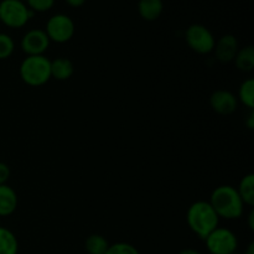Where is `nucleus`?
Segmentation results:
<instances>
[{"label":"nucleus","mask_w":254,"mask_h":254,"mask_svg":"<svg viewBox=\"0 0 254 254\" xmlns=\"http://www.w3.org/2000/svg\"><path fill=\"white\" fill-rule=\"evenodd\" d=\"M163 0H139L138 2L139 15L146 21H155L163 14Z\"/></svg>","instance_id":"f8f14e48"},{"label":"nucleus","mask_w":254,"mask_h":254,"mask_svg":"<svg viewBox=\"0 0 254 254\" xmlns=\"http://www.w3.org/2000/svg\"><path fill=\"white\" fill-rule=\"evenodd\" d=\"M246 124H247L248 129H251V130H252V129L254 128V113H253V111H251L250 116H248L247 121H246Z\"/></svg>","instance_id":"b1692460"},{"label":"nucleus","mask_w":254,"mask_h":254,"mask_svg":"<svg viewBox=\"0 0 254 254\" xmlns=\"http://www.w3.org/2000/svg\"><path fill=\"white\" fill-rule=\"evenodd\" d=\"M186 221L190 230L201 240H205L218 227L220 217L208 201H196L189 207Z\"/></svg>","instance_id":"f03ea898"},{"label":"nucleus","mask_w":254,"mask_h":254,"mask_svg":"<svg viewBox=\"0 0 254 254\" xmlns=\"http://www.w3.org/2000/svg\"><path fill=\"white\" fill-rule=\"evenodd\" d=\"M245 254H254V242H250V245L246 248Z\"/></svg>","instance_id":"bb28decb"},{"label":"nucleus","mask_w":254,"mask_h":254,"mask_svg":"<svg viewBox=\"0 0 254 254\" xmlns=\"http://www.w3.org/2000/svg\"><path fill=\"white\" fill-rule=\"evenodd\" d=\"M241 200L245 205L253 207L254 206V175L247 174L241 179L238 188L236 189Z\"/></svg>","instance_id":"2eb2a0df"},{"label":"nucleus","mask_w":254,"mask_h":254,"mask_svg":"<svg viewBox=\"0 0 254 254\" xmlns=\"http://www.w3.org/2000/svg\"><path fill=\"white\" fill-rule=\"evenodd\" d=\"M76 27L74 22L68 15L55 14L49 19L45 32L49 36L50 41L56 44H64L73 37Z\"/></svg>","instance_id":"0eeeda50"},{"label":"nucleus","mask_w":254,"mask_h":254,"mask_svg":"<svg viewBox=\"0 0 254 254\" xmlns=\"http://www.w3.org/2000/svg\"><path fill=\"white\" fill-rule=\"evenodd\" d=\"M185 41L193 52L200 55L211 54L216 44L212 32L201 24H192L186 29Z\"/></svg>","instance_id":"423d86ee"},{"label":"nucleus","mask_w":254,"mask_h":254,"mask_svg":"<svg viewBox=\"0 0 254 254\" xmlns=\"http://www.w3.org/2000/svg\"><path fill=\"white\" fill-rule=\"evenodd\" d=\"M233 61L241 72H252L254 68V47L252 45H248L240 49Z\"/></svg>","instance_id":"4468645a"},{"label":"nucleus","mask_w":254,"mask_h":254,"mask_svg":"<svg viewBox=\"0 0 254 254\" xmlns=\"http://www.w3.org/2000/svg\"><path fill=\"white\" fill-rule=\"evenodd\" d=\"M17 208V195L7 184L0 185V217L12 215Z\"/></svg>","instance_id":"9b49d317"},{"label":"nucleus","mask_w":254,"mask_h":254,"mask_svg":"<svg viewBox=\"0 0 254 254\" xmlns=\"http://www.w3.org/2000/svg\"><path fill=\"white\" fill-rule=\"evenodd\" d=\"M211 108L221 116H230L235 113L238 107V99L232 92L226 89L215 91L210 97Z\"/></svg>","instance_id":"1a4fd4ad"},{"label":"nucleus","mask_w":254,"mask_h":254,"mask_svg":"<svg viewBox=\"0 0 254 254\" xmlns=\"http://www.w3.org/2000/svg\"><path fill=\"white\" fill-rule=\"evenodd\" d=\"M238 102L245 104L247 108L253 111L254 108V79L248 78L242 82L238 89Z\"/></svg>","instance_id":"a211bd4d"},{"label":"nucleus","mask_w":254,"mask_h":254,"mask_svg":"<svg viewBox=\"0 0 254 254\" xmlns=\"http://www.w3.org/2000/svg\"><path fill=\"white\" fill-rule=\"evenodd\" d=\"M74 66L72 61L66 57H57L51 61V77L57 81H67L72 77Z\"/></svg>","instance_id":"ddd939ff"},{"label":"nucleus","mask_w":254,"mask_h":254,"mask_svg":"<svg viewBox=\"0 0 254 254\" xmlns=\"http://www.w3.org/2000/svg\"><path fill=\"white\" fill-rule=\"evenodd\" d=\"M19 242L14 233L5 227H0V254H17Z\"/></svg>","instance_id":"dca6fc26"},{"label":"nucleus","mask_w":254,"mask_h":254,"mask_svg":"<svg viewBox=\"0 0 254 254\" xmlns=\"http://www.w3.org/2000/svg\"><path fill=\"white\" fill-rule=\"evenodd\" d=\"M64 1H66L67 4L72 7H79V6H82V5H83L87 0H64Z\"/></svg>","instance_id":"5701e85b"},{"label":"nucleus","mask_w":254,"mask_h":254,"mask_svg":"<svg viewBox=\"0 0 254 254\" xmlns=\"http://www.w3.org/2000/svg\"><path fill=\"white\" fill-rule=\"evenodd\" d=\"M248 227L251 231L254 230V210H251L250 215H248Z\"/></svg>","instance_id":"393cba45"},{"label":"nucleus","mask_w":254,"mask_h":254,"mask_svg":"<svg viewBox=\"0 0 254 254\" xmlns=\"http://www.w3.org/2000/svg\"><path fill=\"white\" fill-rule=\"evenodd\" d=\"M20 77L27 86L40 87L51 79V60L45 55L26 56L20 64Z\"/></svg>","instance_id":"7ed1b4c3"},{"label":"nucleus","mask_w":254,"mask_h":254,"mask_svg":"<svg viewBox=\"0 0 254 254\" xmlns=\"http://www.w3.org/2000/svg\"><path fill=\"white\" fill-rule=\"evenodd\" d=\"M238 50H240V45H238L237 39L233 35L227 34L221 36L216 41L213 51H215L216 59L218 61L222 62V64H228V62H232L235 60Z\"/></svg>","instance_id":"9d476101"},{"label":"nucleus","mask_w":254,"mask_h":254,"mask_svg":"<svg viewBox=\"0 0 254 254\" xmlns=\"http://www.w3.org/2000/svg\"><path fill=\"white\" fill-rule=\"evenodd\" d=\"M232 254H241V253H238V252H235V253H232Z\"/></svg>","instance_id":"cd10ccee"},{"label":"nucleus","mask_w":254,"mask_h":254,"mask_svg":"<svg viewBox=\"0 0 254 254\" xmlns=\"http://www.w3.org/2000/svg\"><path fill=\"white\" fill-rule=\"evenodd\" d=\"M25 4L27 5L31 11L34 12H45L49 11L54 7L55 0H26Z\"/></svg>","instance_id":"412c9836"},{"label":"nucleus","mask_w":254,"mask_h":254,"mask_svg":"<svg viewBox=\"0 0 254 254\" xmlns=\"http://www.w3.org/2000/svg\"><path fill=\"white\" fill-rule=\"evenodd\" d=\"M203 241L211 254H232L237 252L238 238L235 232L228 228L218 226Z\"/></svg>","instance_id":"39448f33"},{"label":"nucleus","mask_w":254,"mask_h":254,"mask_svg":"<svg viewBox=\"0 0 254 254\" xmlns=\"http://www.w3.org/2000/svg\"><path fill=\"white\" fill-rule=\"evenodd\" d=\"M35 12L27 7L24 0H1L0 1V24L10 29H20L29 22Z\"/></svg>","instance_id":"20e7f679"},{"label":"nucleus","mask_w":254,"mask_h":254,"mask_svg":"<svg viewBox=\"0 0 254 254\" xmlns=\"http://www.w3.org/2000/svg\"><path fill=\"white\" fill-rule=\"evenodd\" d=\"M15 50V42L7 34L0 32V60L9 59Z\"/></svg>","instance_id":"6ab92c4d"},{"label":"nucleus","mask_w":254,"mask_h":254,"mask_svg":"<svg viewBox=\"0 0 254 254\" xmlns=\"http://www.w3.org/2000/svg\"><path fill=\"white\" fill-rule=\"evenodd\" d=\"M108 247V241L98 233L89 235L84 241V250L88 254H106Z\"/></svg>","instance_id":"f3484780"},{"label":"nucleus","mask_w":254,"mask_h":254,"mask_svg":"<svg viewBox=\"0 0 254 254\" xmlns=\"http://www.w3.org/2000/svg\"><path fill=\"white\" fill-rule=\"evenodd\" d=\"M10 168L7 164L0 161V185H5L7 183V180L10 179Z\"/></svg>","instance_id":"4be33fe9"},{"label":"nucleus","mask_w":254,"mask_h":254,"mask_svg":"<svg viewBox=\"0 0 254 254\" xmlns=\"http://www.w3.org/2000/svg\"><path fill=\"white\" fill-rule=\"evenodd\" d=\"M179 254H202L200 251L193 250V248H185V250H181Z\"/></svg>","instance_id":"a878e982"},{"label":"nucleus","mask_w":254,"mask_h":254,"mask_svg":"<svg viewBox=\"0 0 254 254\" xmlns=\"http://www.w3.org/2000/svg\"><path fill=\"white\" fill-rule=\"evenodd\" d=\"M210 205L220 218L238 220L243 215L245 203L241 200L236 188L231 185H221L212 191Z\"/></svg>","instance_id":"f257e3e1"},{"label":"nucleus","mask_w":254,"mask_h":254,"mask_svg":"<svg viewBox=\"0 0 254 254\" xmlns=\"http://www.w3.org/2000/svg\"><path fill=\"white\" fill-rule=\"evenodd\" d=\"M50 39L45 30H29L21 39V50L26 56H40L46 52L50 46Z\"/></svg>","instance_id":"6e6552de"},{"label":"nucleus","mask_w":254,"mask_h":254,"mask_svg":"<svg viewBox=\"0 0 254 254\" xmlns=\"http://www.w3.org/2000/svg\"><path fill=\"white\" fill-rule=\"evenodd\" d=\"M106 254H140V252L130 243L117 242L114 245H109Z\"/></svg>","instance_id":"aec40b11"}]
</instances>
